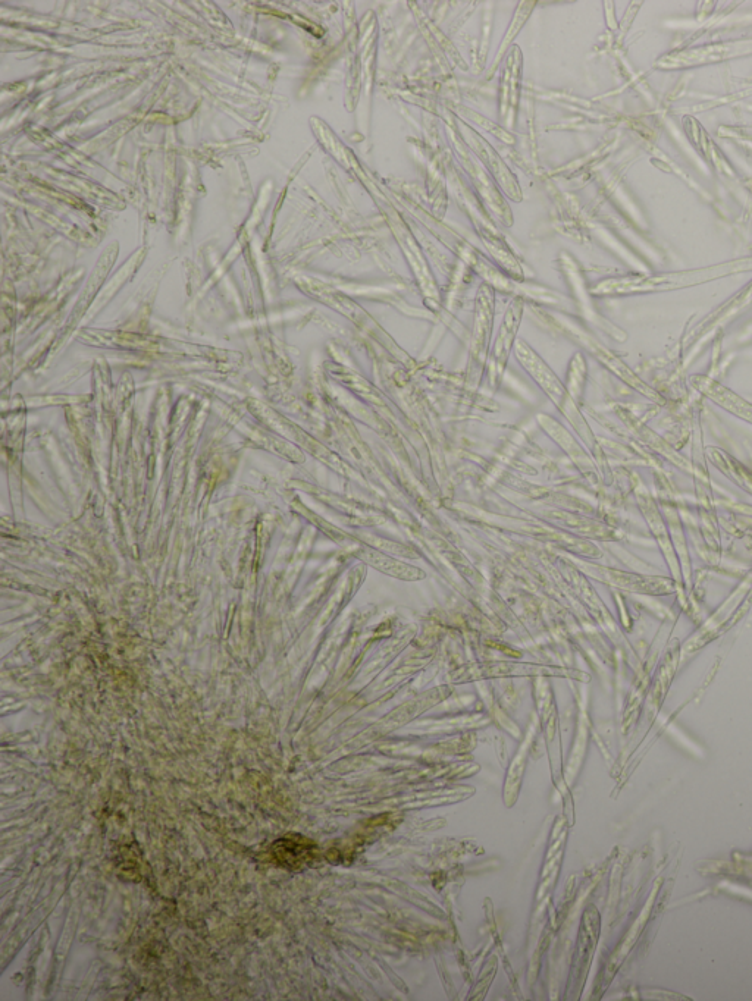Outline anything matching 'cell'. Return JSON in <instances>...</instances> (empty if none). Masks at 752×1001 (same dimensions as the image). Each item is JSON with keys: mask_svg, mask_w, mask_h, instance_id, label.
<instances>
[{"mask_svg": "<svg viewBox=\"0 0 752 1001\" xmlns=\"http://www.w3.org/2000/svg\"><path fill=\"white\" fill-rule=\"evenodd\" d=\"M691 385L705 398L722 407L723 410L729 411L733 416L739 417L745 422L752 423V404L739 397L732 389L726 388L725 385L704 375L692 376Z\"/></svg>", "mask_w": 752, "mask_h": 1001, "instance_id": "3957f363", "label": "cell"}, {"mask_svg": "<svg viewBox=\"0 0 752 1001\" xmlns=\"http://www.w3.org/2000/svg\"><path fill=\"white\" fill-rule=\"evenodd\" d=\"M523 58L519 47H512L507 56L501 80L500 112L504 125L513 127L516 121L517 105H519L520 84H522Z\"/></svg>", "mask_w": 752, "mask_h": 1001, "instance_id": "7a4b0ae2", "label": "cell"}, {"mask_svg": "<svg viewBox=\"0 0 752 1001\" xmlns=\"http://www.w3.org/2000/svg\"><path fill=\"white\" fill-rule=\"evenodd\" d=\"M752 271V257L720 263L708 268L691 269V271L657 273V275H632L625 278L609 279L601 282L597 294H634L656 293V291L681 290L694 287L705 282L716 281L725 276Z\"/></svg>", "mask_w": 752, "mask_h": 1001, "instance_id": "6da1fadb", "label": "cell"}, {"mask_svg": "<svg viewBox=\"0 0 752 1001\" xmlns=\"http://www.w3.org/2000/svg\"><path fill=\"white\" fill-rule=\"evenodd\" d=\"M472 136L473 140L476 141L475 150H478L479 156H481V159L487 163L488 168L491 169V172H493L497 181L501 182V187L506 190V193L509 194L513 200L520 202V188L519 184H517L516 178L510 174L509 169H507L506 165L501 162V159L498 158L497 153L494 152L493 147H491L490 144H487L484 140H482V146L484 147H481V144H479L478 138H476L475 134L472 133Z\"/></svg>", "mask_w": 752, "mask_h": 1001, "instance_id": "5b68a950", "label": "cell"}, {"mask_svg": "<svg viewBox=\"0 0 752 1001\" xmlns=\"http://www.w3.org/2000/svg\"><path fill=\"white\" fill-rule=\"evenodd\" d=\"M752 303V282L748 284L747 288L741 291L738 296L732 298L728 303L723 304L717 312L713 315L708 316L704 319V322L698 326L692 334L689 335V340L686 344H689L692 340H698V338L703 337L704 334H708V331L716 328V326L723 325V323L728 322V320L735 318L739 312L745 309V307L750 306Z\"/></svg>", "mask_w": 752, "mask_h": 1001, "instance_id": "277c9868", "label": "cell"}, {"mask_svg": "<svg viewBox=\"0 0 752 1001\" xmlns=\"http://www.w3.org/2000/svg\"><path fill=\"white\" fill-rule=\"evenodd\" d=\"M532 6H535L534 2L520 3L519 8H517L516 11L515 18H513L512 25H510L509 31H507L506 37H504L503 46H501L500 50H498V55L497 59H495V64H497L498 59H500L501 56L504 55V52H506L507 47H509L510 43H512L513 40H515V37L517 36V34H519V30L520 28H522V25L526 23V20H528L529 15H531Z\"/></svg>", "mask_w": 752, "mask_h": 1001, "instance_id": "8992f818", "label": "cell"}]
</instances>
